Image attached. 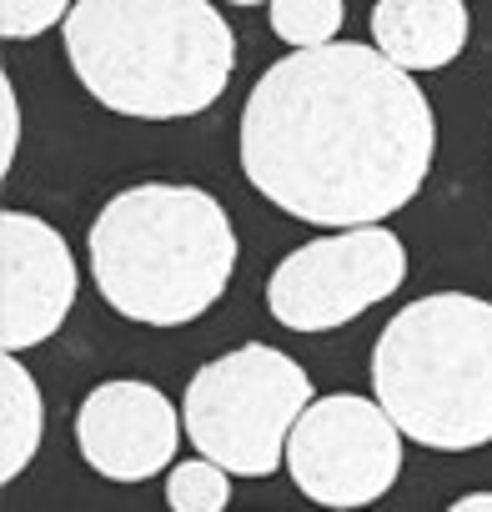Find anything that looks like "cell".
Returning <instances> with one entry per match:
<instances>
[{
	"label": "cell",
	"instance_id": "4fadbf2b",
	"mask_svg": "<svg viewBox=\"0 0 492 512\" xmlns=\"http://www.w3.org/2000/svg\"><path fill=\"white\" fill-rule=\"evenodd\" d=\"M231 502V472L216 467L211 457L176 462L166 477V507L171 512H226Z\"/></svg>",
	"mask_w": 492,
	"mask_h": 512
},
{
	"label": "cell",
	"instance_id": "9a60e30c",
	"mask_svg": "<svg viewBox=\"0 0 492 512\" xmlns=\"http://www.w3.org/2000/svg\"><path fill=\"white\" fill-rule=\"evenodd\" d=\"M0 116H6V131H0V171H11L16 151H21V96H16L11 76L0 81Z\"/></svg>",
	"mask_w": 492,
	"mask_h": 512
},
{
	"label": "cell",
	"instance_id": "e0dca14e",
	"mask_svg": "<svg viewBox=\"0 0 492 512\" xmlns=\"http://www.w3.org/2000/svg\"><path fill=\"white\" fill-rule=\"evenodd\" d=\"M226 6H272V0H226Z\"/></svg>",
	"mask_w": 492,
	"mask_h": 512
},
{
	"label": "cell",
	"instance_id": "5b68a950",
	"mask_svg": "<svg viewBox=\"0 0 492 512\" xmlns=\"http://www.w3.org/2000/svg\"><path fill=\"white\" fill-rule=\"evenodd\" d=\"M312 402V377L297 357L246 342L211 357L186 382L181 422L191 447L231 477H267L277 462H287V442Z\"/></svg>",
	"mask_w": 492,
	"mask_h": 512
},
{
	"label": "cell",
	"instance_id": "9c48e42d",
	"mask_svg": "<svg viewBox=\"0 0 492 512\" xmlns=\"http://www.w3.org/2000/svg\"><path fill=\"white\" fill-rule=\"evenodd\" d=\"M181 407L151 382L116 377L86 392L76 412V447L106 482H146L171 467L181 447Z\"/></svg>",
	"mask_w": 492,
	"mask_h": 512
},
{
	"label": "cell",
	"instance_id": "277c9868",
	"mask_svg": "<svg viewBox=\"0 0 492 512\" xmlns=\"http://www.w3.org/2000/svg\"><path fill=\"white\" fill-rule=\"evenodd\" d=\"M372 392L407 442L472 452L492 442V302L437 292L407 302L372 347Z\"/></svg>",
	"mask_w": 492,
	"mask_h": 512
},
{
	"label": "cell",
	"instance_id": "ba28073f",
	"mask_svg": "<svg viewBox=\"0 0 492 512\" xmlns=\"http://www.w3.org/2000/svg\"><path fill=\"white\" fill-rule=\"evenodd\" d=\"M76 302V256L66 236L31 216L6 211L0 216V342L6 352H26L51 342Z\"/></svg>",
	"mask_w": 492,
	"mask_h": 512
},
{
	"label": "cell",
	"instance_id": "7a4b0ae2",
	"mask_svg": "<svg viewBox=\"0 0 492 512\" xmlns=\"http://www.w3.org/2000/svg\"><path fill=\"white\" fill-rule=\"evenodd\" d=\"M86 251L106 307L126 322L166 332L206 317L226 297L241 246L211 191L141 181L96 211Z\"/></svg>",
	"mask_w": 492,
	"mask_h": 512
},
{
	"label": "cell",
	"instance_id": "5bb4252c",
	"mask_svg": "<svg viewBox=\"0 0 492 512\" xmlns=\"http://www.w3.org/2000/svg\"><path fill=\"white\" fill-rule=\"evenodd\" d=\"M76 0H0V36L6 41H36L51 26H66Z\"/></svg>",
	"mask_w": 492,
	"mask_h": 512
},
{
	"label": "cell",
	"instance_id": "2e32d148",
	"mask_svg": "<svg viewBox=\"0 0 492 512\" xmlns=\"http://www.w3.org/2000/svg\"><path fill=\"white\" fill-rule=\"evenodd\" d=\"M447 512H492V492H467V497H457Z\"/></svg>",
	"mask_w": 492,
	"mask_h": 512
},
{
	"label": "cell",
	"instance_id": "52a82bcc",
	"mask_svg": "<svg viewBox=\"0 0 492 512\" xmlns=\"http://www.w3.org/2000/svg\"><path fill=\"white\" fill-rule=\"evenodd\" d=\"M287 472L307 502L362 512L387 497L402 472V427L382 412V402L357 392L317 397L287 442Z\"/></svg>",
	"mask_w": 492,
	"mask_h": 512
},
{
	"label": "cell",
	"instance_id": "6da1fadb",
	"mask_svg": "<svg viewBox=\"0 0 492 512\" xmlns=\"http://www.w3.org/2000/svg\"><path fill=\"white\" fill-rule=\"evenodd\" d=\"M241 171L277 211L357 231L402 211L437 156V116L417 76L377 46L332 41L262 71L241 111Z\"/></svg>",
	"mask_w": 492,
	"mask_h": 512
},
{
	"label": "cell",
	"instance_id": "30bf717a",
	"mask_svg": "<svg viewBox=\"0 0 492 512\" xmlns=\"http://www.w3.org/2000/svg\"><path fill=\"white\" fill-rule=\"evenodd\" d=\"M372 46L407 76L442 71L467 51V6L462 0H377Z\"/></svg>",
	"mask_w": 492,
	"mask_h": 512
},
{
	"label": "cell",
	"instance_id": "8fae6325",
	"mask_svg": "<svg viewBox=\"0 0 492 512\" xmlns=\"http://www.w3.org/2000/svg\"><path fill=\"white\" fill-rule=\"evenodd\" d=\"M46 437V397L36 387V377L6 352L0 362V477L16 482Z\"/></svg>",
	"mask_w": 492,
	"mask_h": 512
},
{
	"label": "cell",
	"instance_id": "8992f818",
	"mask_svg": "<svg viewBox=\"0 0 492 512\" xmlns=\"http://www.w3.org/2000/svg\"><path fill=\"white\" fill-rule=\"evenodd\" d=\"M407 246L387 226L332 231L297 246L267 277V312L287 332H337L402 292Z\"/></svg>",
	"mask_w": 492,
	"mask_h": 512
},
{
	"label": "cell",
	"instance_id": "3957f363",
	"mask_svg": "<svg viewBox=\"0 0 492 512\" xmlns=\"http://www.w3.org/2000/svg\"><path fill=\"white\" fill-rule=\"evenodd\" d=\"M61 41L76 81L131 121L211 111L236 66V36L211 0H76Z\"/></svg>",
	"mask_w": 492,
	"mask_h": 512
},
{
	"label": "cell",
	"instance_id": "7c38bea8",
	"mask_svg": "<svg viewBox=\"0 0 492 512\" xmlns=\"http://www.w3.org/2000/svg\"><path fill=\"white\" fill-rule=\"evenodd\" d=\"M267 21L292 51H322V46L337 41L347 6L342 0H272Z\"/></svg>",
	"mask_w": 492,
	"mask_h": 512
}]
</instances>
